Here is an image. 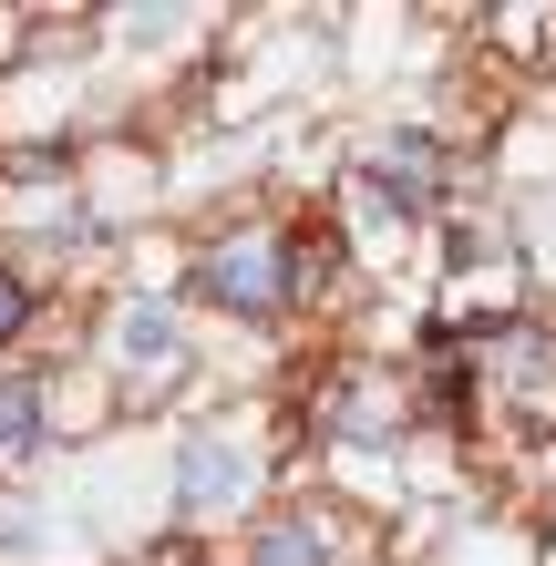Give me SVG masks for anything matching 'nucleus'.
Segmentation results:
<instances>
[{"label": "nucleus", "instance_id": "f257e3e1", "mask_svg": "<svg viewBox=\"0 0 556 566\" xmlns=\"http://www.w3.org/2000/svg\"><path fill=\"white\" fill-rule=\"evenodd\" d=\"M186 298L196 310H227V319H279L300 310V238L289 227H227L186 258Z\"/></svg>", "mask_w": 556, "mask_h": 566}, {"label": "nucleus", "instance_id": "f03ea898", "mask_svg": "<svg viewBox=\"0 0 556 566\" xmlns=\"http://www.w3.org/2000/svg\"><path fill=\"white\" fill-rule=\"evenodd\" d=\"M248 494H258V453L238 443V432H186V453H176V515L207 525V515H238Z\"/></svg>", "mask_w": 556, "mask_h": 566}, {"label": "nucleus", "instance_id": "7ed1b4c3", "mask_svg": "<svg viewBox=\"0 0 556 566\" xmlns=\"http://www.w3.org/2000/svg\"><path fill=\"white\" fill-rule=\"evenodd\" d=\"M104 350H114V371L145 381V391L176 381V371H186V310H176V298H114Z\"/></svg>", "mask_w": 556, "mask_h": 566}, {"label": "nucleus", "instance_id": "20e7f679", "mask_svg": "<svg viewBox=\"0 0 556 566\" xmlns=\"http://www.w3.org/2000/svg\"><path fill=\"white\" fill-rule=\"evenodd\" d=\"M443 135H433V124H402V135H381V155L361 165V176L391 196V207H402V217H433L443 207Z\"/></svg>", "mask_w": 556, "mask_h": 566}, {"label": "nucleus", "instance_id": "39448f33", "mask_svg": "<svg viewBox=\"0 0 556 566\" xmlns=\"http://www.w3.org/2000/svg\"><path fill=\"white\" fill-rule=\"evenodd\" d=\"M248 566H340V525L319 505H279V515H258Z\"/></svg>", "mask_w": 556, "mask_h": 566}, {"label": "nucleus", "instance_id": "423d86ee", "mask_svg": "<svg viewBox=\"0 0 556 566\" xmlns=\"http://www.w3.org/2000/svg\"><path fill=\"white\" fill-rule=\"evenodd\" d=\"M52 453V381L42 371H0V463Z\"/></svg>", "mask_w": 556, "mask_h": 566}, {"label": "nucleus", "instance_id": "0eeeda50", "mask_svg": "<svg viewBox=\"0 0 556 566\" xmlns=\"http://www.w3.org/2000/svg\"><path fill=\"white\" fill-rule=\"evenodd\" d=\"M31 329H42V289H31V269L0 258V350H21Z\"/></svg>", "mask_w": 556, "mask_h": 566}]
</instances>
